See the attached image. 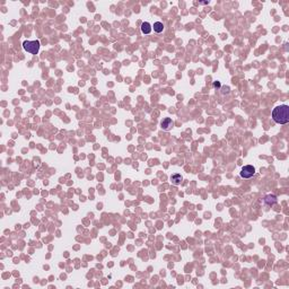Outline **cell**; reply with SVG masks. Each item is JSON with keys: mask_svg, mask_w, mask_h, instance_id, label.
<instances>
[{"mask_svg": "<svg viewBox=\"0 0 289 289\" xmlns=\"http://www.w3.org/2000/svg\"><path fill=\"white\" fill-rule=\"evenodd\" d=\"M161 126H162V129H163V130L168 131V130H171V129L174 127V121H173L171 117H166V119H164V120L162 121Z\"/></svg>", "mask_w": 289, "mask_h": 289, "instance_id": "cell-4", "label": "cell"}, {"mask_svg": "<svg viewBox=\"0 0 289 289\" xmlns=\"http://www.w3.org/2000/svg\"><path fill=\"white\" fill-rule=\"evenodd\" d=\"M152 27H154V31H155L156 33H162L164 31V25L162 22H156Z\"/></svg>", "mask_w": 289, "mask_h": 289, "instance_id": "cell-7", "label": "cell"}, {"mask_svg": "<svg viewBox=\"0 0 289 289\" xmlns=\"http://www.w3.org/2000/svg\"><path fill=\"white\" fill-rule=\"evenodd\" d=\"M254 174H255V168H254V166H252V165H246V166H244L240 173L241 177H243V178H251L252 176H254Z\"/></svg>", "mask_w": 289, "mask_h": 289, "instance_id": "cell-3", "label": "cell"}, {"mask_svg": "<svg viewBox=\"0 0 289 289\" xmlns=\"http://www.w3.org/2000/svg\"><path fill=\"white\" fill-rule=\"evenodd\" d=\"M152 25L148 23V22H143L142 24H141V32H142V34H149V33L152 32Z\"/></svg>", "mask_w": 289, "mask_h": 289, "instance_id": "cell-5", "label": "cell"}, {"mask_svg": "<svg viewBox=\"0 0 289 289\" xmlns=\"http://www.w3.org/2000/svg\"><path fill=\"white\" fill-rule=\"evenodd\" d=\"M171 181H172V183L174 184V185H178V184H181V182L183 181V177H182L181 174H174V175H172V177H171Z\"/></svg>", "mask_w": 289, "mask_h": 289, "instance_id": "cell-6", "label": "cell"}, {"mask_svg": "<svg viewBox=\"0 0 289 289\" xmlns=\"http://www.w3.org/2000/svg\"><path fill=\"white\" fill-rule=\"evenodd\" d=\"M40 41H24L23 43V47L25 51L29 52L31 54H37L38 51H40Z\"/></svg>", "mask_w": 289, "mask_h": 289, "instance_id": "cell-2", "label": "cell"}, {"mask_svg": "<svg viewBox=\"0 0 289 289\" xmlns=\"http://www.w3.org/2000/svg\"><path fill=\"white\" fill-rule=\"evenodd\" d=\"M272 119L278 124H286L289 122V106L283 105L277 106L272 111Z\"/></svg>", "mask_w": 289, "mask_h": 289, "instance_id": "cell-1", "label": "cell"}, {"mask_svg": "<svg viewBox=\"0 0 289 289\" xmlns=\"http://www.w3.org/2000/svg\"><path fill=\"white\" fill-rule=\"evenodd\" d=\"M213 86H215V87H219V86H220V84H219V82H215V84H213Z\"/></svg>", "mask_w": 289, "mask_h": 289, "instance_id": "cell-8", "label": "cell"}]
</instances>
